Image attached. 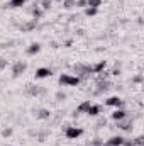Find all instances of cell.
Instances as JSON below:
<instances>
[{
	"instance_id": "6da1fadb",
	"label": "cell",
	"mask_w": 144,
	"mask_h": 146,
	"mask_svg": "<svg viewBox=\"0 0 144 146\" xmlns=\"http://www.w3.org/2000/svg\"><path fill=\"white\" fill-rule=\"evenodd\" d=\"M80 76H71V75H66V73H63L61 76H59V83L61 85H68V87H76L78 83H80Z\"/></svg>"
},
{
	"instance_id": "7a4b0ae2",
	"label": "cell",
	"mask_w": 144,
	"mask_h": 146,
	"mask_svg": "<svg viewBox=\"0 0 144 146\" xmlns=\"http://www.w3.org/2000/svg\"><path fill=\"white\" fill-rule=\"evenodd\" d=\"M83 134V129L81 127H66V138L68 139H76Z\"/></svg>"
},
{
	"instance_id": "3957f363",
	"label": "cell",
	"mask_w": 144,
	"mask_h": 146,
	"mask_svg": "<svg viewBox=\"0 0 144 146\" xmlns=\"http://www.w3.org/2000/svg\"><path fill=\"white\" fill-rule=\"evenodd\" d=\"M97 94H102V92H105V90H108L110 87H112V83L108 82L107 78H98V82H97Z\"/></svg>"
},
{
	"instance_id": "277c9868",
	"label": "cell",
	"mask_w": 144,
	"mask_h": 146,
	"mask_svg": "<svg viewBox=\"0 0 144 146\" xmlns=\"http://www.w3.org/2000/svg\"><path fill=\"white\" fill-rule=\"evenodd\" d=\"M105 66H107L105 61H98V63H95V65H88V72H90V75H92V73H100V72L105 70Z\"/></svg>"
},
{
	"instance_id": "5b68a950",
	"label": "cell",
	"mask_w": 144,
	"mask_h": 146,
	"mask_svg": "<svg viewBox=\"0 0 144 146\" xmlns=\"http://www.w3.org/2000/svg\"><path fill=\"white\" fill-rule=\"evenodd\" d=\"M105 104L110 106V107H117V109H120V107L124 106V100H122L120 97H108L107 100H105Z\"/></svg>"
},
{
	"instance_id": "8992f818",
	"label": "cell",
	"mask_w": 144,
	"mask_h": 146,
	"mask_svg": "<svg viewBox=\"0 0 144 146\" xmlns=\"http://www.w3.org/2000/svg\"><path fill=\"white\" fill-rule=\"evenodd\" d=\"M26 68H27V65L24 63V61H17L14 66H12V73H14V76H19L20 73L26 72Z\"/></svg>"
},
{
	"instance_id": "52a82bcc",
	"label": "cell",
	"mask_w": 144,
	"mask_h": 146,
	"mask_svg": "<svg viewBox=\"0 0 144 146\" xmlns=\"http://www.w3.org/2000/svg\"><path fill=\"white\" fill-rule=\"evenodd\" d=\"M36 24H37L36 19H31V21H27V22H24V24L20 26V31H22V33H29V31L36 29Z\"/></svg>"
},
{
	"instance_id": "ba28073f",
	"label": "cell",
	"mask_w": 144,
	"mask_h": 146,
	"mask_svg": "<svg viewBox=\"0 0 144 146\" xmlns=\"http://www.w3.org/2000/svg\"><path fill=\"white\" fill-rule=\"evenodd\" d=\"M122 143H124V138L122 136H112L107 143H105V146H122Z\"/></svg>"
},
{
	"instance_id": "9c48e42d",
	"label": "cell",
	"mask_w": 144,
	"mask_h": 146,
	"mask_svg": "<svg viewBox=\"0 0 144 146\" xmlns=\"http://www.w3.org/2000/svg\"><path fill=\"white\" fill-rule=\"evenodd\" d=\"M126 117H127V114H126V110H122V109H115L112 112V119L114 121H122Z\"/></svg>"
},
{
	"instance_id": "30bf717a",
	"label": "cell",
	"mask_w": 144,
	"mask_h": 146,
	"mask_svg": "<svg viewBox=\"0 0 144 146\" xmlns=\"http://www.w3.org/2000/svg\"><path fill=\"white\" fill-rule=\"evenodd\" d=\"M26 92H27V95H39V94H42L44 90H42V88H37L36 85H27V87H26Z\"/></svg>"
},
{
	"instance_id": "8fae6325",
	"label": "cell",
	"mask_w": 144,
	"mask_h": 146,
	"mask_svg": "<svg viewBox=\"0 0 144 146\" xmlns=\"http://www.w3.org/2000/svg\"><path fill=\"white\" fill-rule=\"evenodd\" d=\"M51 76V70L49 68H39L36 72V78H48Z\"/></svg>"
},
{
	"instance_id": "7c38bea8",
	"label": "cell",
	"mask_w": 144,
	"mask_h": 146,
	"mask_svg": "<svg viewBox=\"0 0 144 146\" xmlns=\"http://www.w3.org/2000/svg\"><path fill=\"white\" fill-rule=\"evenodd\" d=\"M117 127H120V129H124V131H129V129L132 127V124H131V121L122 119V121H117Z\"/></svg>"
},
{
	"instance_id": "4fadbf2b",
	"label": "cell",
	"mask_w": 144,
	"mask_h": 146,
	"mask_svg": "<svg viewBox=\"0 0 144 146\" xmlns=\"http://www.w3.org/2000/svg\"><path fill=\"white\" fill-rule=\"evenodd\" d=\"M90 106H92V104H90V100H87V102L80 104V106L76 107V110H75V114H81V112H85V114H87V110H88Z\"/></svg>"
},
{
	"instance_id": "5bb4252c",
	"label": "cell",
	"mask_w": 144,
	"mask_h": 146,
	"mask_svg": "<svg viewBox=\"0 0 144 146\" xmlns=\"http://www.w3.org/2000/svg\"><path fill=\"white\" fill-rule=\"evenodd\" d=\"M36 117L37 119H49V117H51V112L48 109H41V110H37Z\"/></svg>"
},
{
	"instance_id": "9a60e30c",
	"label": "cell",
	"mask_w": 144,
	"mask_h": 146,
	"mask_svg": "<svg viewBox=\"0 0 144 146\" xmlns=\"http://www.w3.org/2000/svg\"><path fill=\"white\" fill-rule=\"evenodd\" d=\"M100 110H102L100 106H90L88 110H87V114H88V115H98V114H100Z\"/></svg>"
},
{
	"instance_id": "2e32d148",
	"label": "cell",
	"mask_w": 144,
	"mask_h": 146,
	"mask_svg": "<svg viewBox=\"0 0 144 146\" xmlns=\"http://www.w3.org/2000/svg\"><path fill=\"white\" fill-rule=\"evenodd\" d=\"M39 49H41V44L34 42V44H31L27 48V54H36V53H39Z\"/></svg>"
},
{
	"instance_id": "e0dca14e",
	"label": "cell",
	"mask_w": 144,
	"mask_h": 146,
	"mask_svg": "<svg viewBox=\"0 0 144 146\" xmlns=\"http://www.w3.org/2000/svg\"><path fill=\"white\" fill-rule=\"evenodd\" d=\"M26 2H27V0H10V2L7 3V5H9V7H14V9H15V7H22V5H24Z\"/></svg>"
},
{
	"instance_id": "ac0fdd59",
	"label": "cell",
	"mask_w": 144,
	"mask_h": 146,
	"mask_svg": "<svg viewBox=\"0 0 144 146\" xmlns=\"http://www.w3.org/2000/svg\"><path fill=\"white\" fill-rule=\"evenodd\" d=\"M31 14H32V17H34V19L37 21V19L42 15V9H37V7H34V9L31 10Z\"/></svg>"
},
{
	"instance_id": "d6986e66",
	"label": "cell",
	"mask_w": 144,
	"mask_h": 146,
	"mask_svg": "<svg viewBox=\"0 0 144 146\" xmlns=\"http://www.w3.org/2000/svg\"><path fill=\"white\" fill-rule=\"evenodd\" d=\"M97 12H98V9H93V7H87V10H85V14H87L88 17H93V15H97Z\"/></svg>"
},
{
	"instance_id": "ffe728a7",
	"label": "cell",
	"mask_w": 144,
	"mask_h": 146,
	"mask_svg": "<svg viewBox=\"0 0 144 146\" xmlns=\"http://www.w3.org/2000/svg\"><path fill=\"white\" fill-rule=\"evenodd\" d=\"M65 9H71L73 5H76V0H63Z\"/></svg>"
},
{
	"instance_id": "44dd1931",
	"label": "cell",
	"mask_w": 144,
	"mask_h": 146,
	"mask_svg": "<svg viewBox=\"0 0 144 146\" xmlns=\"http://www.w3.org/2000/svg\"><path fill=\"white\" fill-rule=\"evenodd\" d=\"M51 3H53V0H41V7H42V10L49 9V7H51Z\"/></svg>"
},
{
	"instance_id": "7402d4cb",
	"label": "cell",
	"mask_w": 144,
	"mask_h": 146,
	"mask_svg": "<svg viewBox=\"0 0 144 146\" xmlns=\"http://www.w3.org/2000/svg\"><path fill=\"white\" fill-rule=\"evenodd\" d=\"M88 3H90V0H76L78 7H88Z\"/></svg>"
},
{
	"instance_id": "603a6c76",
	"label": "cell",
	"mask_w": 144,
	"mask_h": 146,
	"mask_svg": "<svg viewBox=\"0 0 144 146\" xmlns=\"http://www.w3.org/2000/svg\"><path fill=\"white\" fill-rule=\"evenodd\" d=\"M5 66H7V60H2V58H0V72H2Z\"/></svg>"
},
{
	"instance_id": "cb8c5ba5",
	"label": "cell",
	"mask_w": 144,
	"mask_h": 146,
	"mask_svg": "<svg viewBox=\"0 0 144 146\" xmlns=\"http://www.w3.org/2000/svg\"><path fill=\"white\" fill-rule=\"evenodd\" d=\"M90 145H92V146H104V143H102L100 139H95V141H92Z\"/></svg>"
},
{
	"instance_id": "d4e9b609",
	"label": "cell",
	"mask_w": 144,
	"mask_h": 146,
	"mask_svg": "<svg viewBox=\"0 0 144 146\" xmlns=\"http://www.w3.org/2000/svg\"><path fill=\"white\" fill-rule=\"evenodd\" d=\"M136 145H137V146H141V145H143V136L136 138V141H134V146H136Z\"/></svg>"
},
{
	"instance_id": "484cf974",
	"label": "cell",
	"mask_w": 144,
	"mask_h": 146,
	"mask_svg": "<svg viewBox=\"0 0 144 146\" xmlns=\"http://www.w3.org/2000/svg\"><path fill=\"white\" fill-rule=\"evenodd\" d=\"M134 82H136V83H141V82H143V76H141V75L134 76Z\"/></svg>"
},
{
	"instance_id": "4316f807",
	"label": "cell",
	"mask_w": 144,
	"mask_h": 146,
	"mask_svg": "<svg viewBox=\"0 0 144 146\" xmlns=\"http://www.w3.org/2000/svg\"><path fill=\"white\" fill-rule=\"evenodd\" d=\"M10 134H12V129H5V131H3V136H5V138L10 136Z\"/></svg>"
},
{
	"instance_id": "83f0119b",
	"label": "cell",
	"mask_w": 144,
	"mask_h": 146,
	"mask_svg": "<svg viewBox=\"0 0 144 146\" xmlns=\"http://www.w3.org/2000/svg\"><path fill=\"white\" fill-rule=\"evenodd\" d=\"M58 2H63V0H58Z\"/></svg>"
}]
</instances>
